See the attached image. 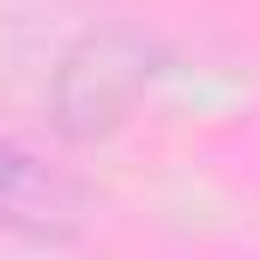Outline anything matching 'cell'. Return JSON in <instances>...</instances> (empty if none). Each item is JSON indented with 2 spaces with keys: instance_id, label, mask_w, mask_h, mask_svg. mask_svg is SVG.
<instances>
[{
  "instance_id": "6da1fadb",
  "label": "cell",
  "mask_w": 260,
  "mask_h": 260,
  "mask_svg": "<svg viewBox=\"0 0 260 260\" xmlns=\"http://www.w3.org/2000/svg\"><path fill=\"white\" fill-rule=\"evenodd\" d=\"M79 224V194L18 139H0V230L18 236H67Z\"/></svg>"
}]
</instances>
